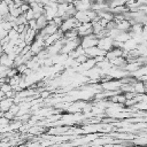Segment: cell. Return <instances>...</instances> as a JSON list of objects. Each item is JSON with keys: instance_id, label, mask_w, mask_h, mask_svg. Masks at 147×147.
I'll return each mask as SVG.
<instances>
[{"instance_id": "4fadbf2b", "label": "cell", "mask_w": 147, "mask_h": 147, "mask_svg": "<svg viewBox=\"0 0 147 147\" xmlns=\"http://www.w3.org/2000/svg\"><path fill=\"white\" fill-rule=\"evenodd\" d=\"M10 122H11V121H10V119H8L7 117H5L3 115H2V116H0V129L8 126Z\"/></svg>"}, {"instance_id": "ac0fdd59", "label": "cell", "mask_w": 147, "mask_h": 147, "mask_svg": "<svg viewBox=\"0 0 147 147\" xmlns=\"http://www.w3.org/2000/svg\"><path fill=\"white\" fill-rule=\"evenodd\" d=\"M24 1H28V0H24Z\"/></svg>"}, {"instance_id": "7a4b0ae2", "label": "cell", "mask_w": 147, "mask_h": 147, "mask_svg": "<svg viewBox=\"0 0 147 147\" xmlns=\"http://www.w3.org/2000/svg\"><path fill=\"white\" fill-rule=\"evenodd\" d=\"M98 41H99V38L94 33H91V34L80 37V46L84 49H86L88 47H92V46H96L98 45Z\"/></svg>"}, {"instance_id": "5b68a950", "label": "cell", "mask_w": 147, "mask_h": 147, "mask_svg": "<svg viewBox=\"0 0 147 147\" xmlns=\"http://www.w3.org/2000/svg\"><path fill=\"white\" fill-rule=\"evenodd\" d=\"M93 0H75L74 6L77 10H90L92 9Z\"/></svg>"}, {"instance_id": "3957f363", "label": "cell", "mask_w": 147, "mask_h": 147, "mask_svg": "<svg viewBox=\"0 0 147 147\" xmlns=\"http://www.w3.org/2000/svg\"><path fill=\"white\" fill-rule=\"evenodd\" d=\"M79 24H80V23L76 20V17H75V16H72V17L64 18V20H63V22H62V24L60 25V28H59V29L64 33V32H67V31H69V30H71V29H76Z\"/></svg>"}, {"instance_id": "e0dca14e", "label": "cell", "mask_w": 147, "mask_h": 147, "mask_svg": "<svg viewBox=\"0 0 147 147\" xmlns=\"http://www.w3.org/2000/svg\"><path fill=\"white\" fill-rule=\"evenodd\" d=\"M1 1H2V0H0V2H1Z\"/></svg>"}, {"instance_id": "5bb4252c", "label": "cell", "mask_w": 147, "mask_h": 147, "mask_svg": "<svg viewBox=\"0 0 147 147\" xmlns=\"http://www.w3.org/2000/svg\"><path fill=\"white\" fill-rule=\"evenodd\" d=\"M24 15H25V17H26V20H28V21L36 18V17H34V11L32 10V8H30L29 10H26V11L24 13Z\"/></svg>"}, {"instance_id": "8992f818", "label": "cell", "mask_w": 147, "mask_h": 147, "mask_svg": "<svg viewBox=\"0 0 147 147\" xmlns=\"http://www.w3.org/2000/svg\"><path fill=\"white\" fill-rule=\"evenodd\" d=\"M85 54H86L88 57H94V59L98 57V56H101V55H105V56H106V52L102 51L101 48H99L98 45L86 48V49H85Z\"/></svg>"}, {"instance_id": "9a60e30c", "label": "cell", "mask_w": 147, "mask_h": 147, "mask_svg": "<svg viewBox=\"0 0 147 147\" xmlns=\"http://www.w3.org/2000/svg\"><path fill=\"white\" fill-rule=\"evenodd\" d=\"M87 59H88V56H87L86 54H82V55H79L78 57H76L75 60H76V61H77L79 64H82V63H84V62H85Z\"/></svg>"}, {"instance_id": "8fae6325", "label": "cell", "mask_w": 147, "mask_h": 147, "mask_svg": "<svg viewBox=\"0 0 147 147\" xmlns=\"http://www.w3.org/2000/svg\"><path fill=\"white\" fill-rule=\"evenodd\" d=\"M0 14H1L2 16L9 14V6H8V3H7L5 0H2V1L0 2Z\"/></svg>"}, {"instance_id": "52a82bcc", "label": "cell", "mask_w": 147, "mask_h": 147, "mask_svg": "<svg viewBox=\"0 0 147 147\" xmlns=\"http://www.w3.org/2000/svg\"><path fill=\"white\" fill-rule=\"evenodd\" d=\"M13 105H14V98H8V96L2 98L0 100V111L1 113L8 111Z\"/></svg>"}, {"instance_id": "277c9868", "label": "cell", "mask_w": 147, "mask_h": 147, "mask_svg": "<svg viewBox=\"0 0 147 147\" xmlns=\"http://www.w3.org/2000/svg\"><path fill=\"white\" fill-rule=\"evenodd\" d=\"M98 47L107 53L108 51H110L114 47V38L110 37V36H103V37L99 38Z\"/></svg>"}, {"instance_id": "30bf717a", "label": "cell", "mask_w": 147, "mask_h": 147, "mask_svg": "<svg viewBox=\"0 0 147 147\" xmlns=\"http://www.w3.org/2000/svg\"><path fill=\"white\" fill-rule=\"evenodd\" d=\"M36 21H37V28H38V30H41V29L45 28V26L47 25V23H48V20H47V17H46L44 14L40 15L39 17H37Z\"/></svg>"}, {"instance_id": "7c38bea8", "label": "cell", "mask_w": 147, "mask_h": 147, "mask_svg": "<svg viewBox=\"0 0 147 147\" xmlns=\"http://www.w3.org/2000/svg\"><path fill=\"white\" fill-rule=\"evenodd\" d=\"M14 22H15V25H20V24H28V20L25 17L24 14H21L20 16L15 17L14 18Z\"/></svg>"}, {"instance_id": "ba28073f", "label": "cell", "mask_w": 147, "mask_h": 147, "mask_svg": "<svg viewBox=\"0 0 147 147\" xmlns=\"http://www.w3.org/2000/svg\"><path fill=\"white\" fill-rule=\"evenodd\" d=\"M131 25L132 24H131V22L129 20H122L119 22H116V26L115 28H117L119 31H130Z\"/></svg>"}, {"instance_id": "9c48e42d", "label": "cell", "mask_w": 147, "mask_h": 147, "mask_svg": "<svg viewBox=\"0 0 147 147\" xmlns=\"http://www.w3.org/2000/svg\"><path fill=\"white\" fill-rule=\"evenodd\" d=\"M44 15L47 17V20H53L56 15H57V9L56 8H53L51 6H45V9H44Z\"/></svg>"}, {"instance_id": "2e32d148", "label": "cell", "mask_w": 147, "mask_h": 147, "mask_svg": "<svg viewBox=\"0 0 147 147\" xmlns=\"http://www.w3.org/2000/svg\"><path fill=\"white\" fill-rule=\"evenodd\" d=\"M2 21H3V16H2V15H1V14H0V23H1V22H2Z\"/></svg>"}, {"instance_id": "6da1fadb", "label": "cell", "mask_w": 147, "mask_h": 147, "mask_svg": "<svg viewBox=\"0 0 147 147\" xmlns=\"http://www.w3.org/2000/svg\"><path fill=\"white\" fill-rule=\"evenodd\" d=\"M100 84H101V87L103 91H117V90H121L122 82H121V79L111 78L109 80L101 82Z\"/></svg>"}]
</instances>
